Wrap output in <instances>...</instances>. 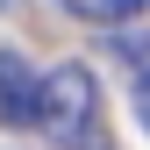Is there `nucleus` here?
<instances>
[{"instance_id":"f257e3e1","label":"nucleus","mask_w":150,"mask_h":150,"mask_svg":"<svg viewBox=\"0 0 150 150\" xmlns=\"http://www.w3.org/2000/svg\"><path fill=\"white\" fill-rule=\"evenodd\" d=\"M36 129H43L57 150H100V143H107V129H100V79H93L86 64H57V71H43Z\"/></svg>"},{"instance_id":"f03ea898","label":"nucleus","mask_w":150,"mask_h":150,"mask_svg":"<svg viewBox=\"0 0 150 150\" xmlns=\"http://www.w3.org/2000/svg\"><path fill=\"white\" fill-rule=\"evenodd\" d=\"M36 107H43V79H36L14 50H0V122H7V129H29Z\"/></svg>"},{"instance_id":"7ed1b4c3","label":"nucleus","mask_w":150,"mask_h":150,"mask_svg":"<svg viewBox=\"0 0 150 150\" xmlns=\"http://www.w3.org/2000/svg\"><path fill=\"white\" fill-rule=\"evenodd\" d=\"M79 22H122V14H143L150 0H64Z\"/></svg>"},{"instance_id":"20e7f679","label":"nucleus","mask_w":150,"mask_h":150,"mask_svg":"<svg viewBox=\"0 0 150 150\" xmlns=\"http://www.w3.org/2000/svg\"><path fill=\"white\" fill-rule=\"evenodd\" d=\"M129 100H136V122L150 129V71H136V86H129Z\"/></svg>"}]
</instances>
